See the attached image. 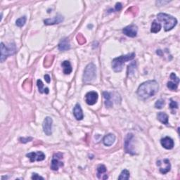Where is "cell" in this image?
I'll return each mask as SVG.
<instances>
[{
    "label": "cell",
    "mask_w": 180,
    "mask_h": 180,
    "mask_svg": "<svg viewBox=\"0 0 180 180\" xmlns=\"http://www.w3.org/2000/svg\"><path fill=\"white\" fill-rule=\"evenodd\" d=\"M26 156L30 160V162H35V161H42L45 159V155L43 152L37 151L32 152V153L26 154Z\"/></svg>",
    "instance_id": "10"
},
{
    "label": "cell",
    "mask_w": 180,
    "mask_h": 180,
    "mask_svg": "<svg viewBox=\"0 0 180 180\" xmlns=\"http://www.w3.org/2000/svg\"><path fill=\"white\" fill-rule=\"evenodd\" d=\"M26 20L27 18L25 16H23V17L18 18V19L16 20V25L18 27H23L25 24V23H26Z\"/></svg>",
    "instance_id": "26"
},
{
    "label": "cell",
    "mask_w": 180,
    "mask_h": 180,
    "mask_svg": "<svg viewBox=\"0 0 180 180\" xmlns=\"http://www.w3.org/2000/svg\"><path fill=\"white\" fill-rule=\"evenodd\" d=\"M97 100H98V94L96 91H91L86 94L85 102L88 105H94L96 103Z\"/></svg>",
    "instance_id": "12"
},
{
    "label": "cell",
    "mask_w": 180,
    "mask_h": 180,
    "mask_svg": "<svg viewBox=\"0 0 180 180\" xmlns=\"http://www.w3.org/2000/svg\"><path fill=\"white\" fill-rule=\"evenodd\" d=\"M19 140L21 143H23V144H25V143H27V142H28V141H32V137H27V138H24V137H23V138H20Z\"/></svg>",
    "instance_id": "33"
},
{
    "label": "cell",
    "mask_w": 180,
    "mask_h": 180,
    "mask_svg": "<svg viewBox=\"0 0 180 180\" xmlns=\"http://www.w3.org/2000/svg\"><path fill=\"white\" fill-rule=\"evenodd\" d=\"M77 40H78V43L80 44V45H84V43H86L85 37H84L82 34H78V35H77Z\"/></svg>",
    "instance_id": "30"
},
{
    "label": "cell",
    "mask_w": 180,
    "mask_h": 180,
    "mask_svg": "<svg viewBox=\"0 0 180 180\" xmlns=\"http://www.w3.org/2000/svg\"><path fill=\"white\" fill-rule=\"evenodd\" d=\"M136 68H137V63H136V61L132 62V63L128 66V68H127L128 77L131 76L132 75H133L134 73H135Z\"/></svg>",
    "instance_id": "24"
},
{
    "label": "cell",
    "mask_w": 180,
    "mask_h": 180,
    "mask_svg": "<svg viewBox=\"0 0 180 180\" xmlns=\"http://www.w3.org/2000/svg\"><path fill=\"white\" fill-rule=\"evenodd\" d=\"M54 59V56H53V55H47L45 58V60H44V66H45V68L50 67V66L52 65Z\"/></svg>",
    "instance_id": "21"
},
{
    "label": "cell",
    "mask_w": 180,
    "mask_h": 180,
    "mask_svg": "<svg viewBox=\"0 0 180 180\" xmlns=\"http://www.w3.org/2000/svg\"><path fill=\"white\" fill-rule=\"evenodd\" d=\"M157 20L163 23L165 31H169L172 30L176 26L177 23V21L173 16L169 15L167 14L160 13L157 15Z\"/></svg>",
    "instance_id": "2"
},
{
    "label": "cell",
    "mask_w": 180,
    "mask_h": 180,
    "mask_svg": "<svg viewBox=\"0 0 180 180\" xmlns=\"http://www.w3.org/2000/svg\"><path fill=\"white\" fill-rule=\"evenodd\" d=\"M63 158V153L58 152V153H54L53 156L52 161L51 163V169L54 171H57L58 168L63 166V163L60 161V160Z\"/></svg>",
    "instance_id": "6"
},
{
    "label": "cell",
    "mask_w": 180,
    "mask_h": 180,
    "mask_svg": "<svg viewBox=\"0 0 180 180\" xmlns=\"http://www.w3.org/2000/svg\"><path fill=\"white\" fill-rule=\"evenodd\" d=\"M167 87H168V89L172 90V91H176L178 88V84L173 81L168 82V84H167Z\"/></svg>",
    "instance_id": "27"
},
{
    "label": "cell",
    "mask_w": 180,
    "mask_h": 180,
    "mask_svg": "<svg viewBox=\"0 0 180 180\" xmlns=\"http://www.w3.org/2000/svg\"><path fill=\"white\" fill-rule=\"evenodd\" d=\"M96 76V67L94 64L91 63L88 64L84 71L83 82L84 83H89L94 80Z\"/></svg>",
    "instance_id": "4"
},
{
    "label": "cell",
    "mask_w": 180,
    "mask_h": 180,
    "mask_svg": "<svg viewBox=\"0 0 180 180\" xmlns=\"http://www.w3.org/2000/svg\"><path fill=\"white\" fill-rule=\"evenodd\" d=\"M159 85L156 80H149L144 82L137 89V95L141 99H147L154 96L158 91Z\"/></svg>",
    "instance_id": "1"
},
{
    "label": "cell",
    "mask_w": 180,
    "mask_h": 180,
    "mask_svg": "<svg viewBox=\"0 0 180 180\" xmlns=\"http://www.w3.org/2000/svg\"><path fill=\"white\" fill-rule=\"evenodd\" d=\"M73 114H74L75 118L78 120H81L83 119L84 115L83 113H82V110L80 104H78L75 105L74 109H73Z\"/></svg>",
    "instance_id": "16"
},
{
    "label": "cell",
    "mask_w": 180,
    "mask_h": 180,
    "mask_svg": "<svg viewBox=\"0 0 180 180\" xmlns=\"http://www.w3.org/2000/svg\"><path fill=\"white\" fill-rule=\"evenodd\" d=\"M45 80H46V82H47V83H49V82H51L50 77H49V75H45Z\"/></svg>",
    "instance_id": "36"
},
{
    "label": "cell",
    "mask_w": 180,
    "mask_h": 180,
    "mask_svg": "<svg viewBox=\"0 0 180 180\" xmlns=\"http://www.w3.org/2000/svg\"><path fill=\"white\" fill-rule=\"evenodd\" d=\"M138 32V27L135 25H128L122 29V32L130 37H135Z\"/></svg>",
    "instance_id": "9"
},
{
    "label": "cell",
    "mask_w": 180,
    "mask_h": 180,
    "mask_svg": "<svg viewBox=\"0 0 180 180\" xmlns=\"http://www.w3.org/2000/svg\"><path fill=\"white\" fill-rule=\"evenodd\" d=\"M37 86L40 93H44V91H45V88H44L43 82H42L41 80H38L37 81Z\"/></svg>",
    "instance_id": "29"
},
{
    "label": "cell",
    "mask_w": 180,
    "mask_h": 180,
    "mask_svg": "<svg viewBox=\"0 0 180 180\" xmlns=\"http://www.w3.org/2000/svg\"><path fill=\"white\" fill-rule=\"evenodd\" d=\"M49 91L48 88H45V91H44V92H45V94H49Z\"/></svg>",
    "instance_id": "37"
},
{
    "label": "cell",
    "mask_w": 180,
    "mask_h": 180,
    "mask_svg": "<svg viewBox=\"0 0 180 180\" xmlns=\"http://www.w3.org/2000/svg\"><path fill=\"white\" fill-rule=\"evenodd\" d=\"M161 29V23L157 22L156 21H153L151 25V28H150V32L153 33L158 32Z\"/></svg>",
    "instance_id": "23"
},
{
    "label": "cell",
    "mask_w": 180,
    "mask_h": 180,
    "mask_svg": "<svg viewBox=\"0 0 180 180\" xmlns=\"http://www.w3.org/2000/svg\"><path fill=\"white\" fill-rule=\"evenodd\" d=\"M106 172V168L105 165H100L97 168V177H98L99 179H102V176H107L106 174H104Z\"/></svg>",
    "instance_id": "22"
},
{
    "label": "cell",
    "mask_w": 180,
    "mask_h": 180,
    "mask_svg": "<svg viewBox=\"0 0 180 180\" xmlns=\"http://www.w3.org/2000/svg\"><path fill=\"white\" fill-rule=\"evenodd\" d=\"M158 120L165 125L168 124V115L164 112H160L157 115Z\"/></svg>",
    "instance_id": "20"
},
{
    "label": "cell",
    "mask_w": 180,
    "mask_h": 180,
    "mask_svg": "<svg viewBox=\"0 0 180 180\" xmlns=\"http://www.w3.org/2000/svg\"><path fill=\"white\" fill-rule=\"evenodd\" d=\"M16 52V47L14 44H10L9 45H5L3 42L1 43V60L3 63L9 56H12Z\"/></svg>",
    "instance_id": "5"
},
{
    "label": "cell",
    "mask_w": 180,
    "mask_h": 180,
    "mask_svg": "<svg viewBox=\"0 0 180 180\" xmlns=\"http://www.w3.org/2000/svg\"><path fill=\"white\" fill-rule=\"evenodd\" d=\"M157 165L159 168V170L161 172V173L163 174L168 173V172L170 171V169H171V165H170V161L167 158L158 161Z\"/></svg>",
    "instance_id": "7"
},
{
    "label": "cell",
    "mask_w": 180,
    "mask_h": 180,
    "mask_svg": "<svg viewBox=\"0 0 180 180\" xmlns=\"http://www.w3.org/2000/svg\"><path fill=\"white\" fill-rule=\"evenodd\" d=\"M130 178V172L127 170H123L121 172L120 176H119L118 179H123V180H127Z\"/></svg>",
    "instance_id": "25"
},
{
    "label": "cell",
    "mask_w": 180,
    "mask_h": 180,
    "mask_svg": "<svg viewBox=\"0 0 180 180\" xmlns=\"http://www.w3.org/2000/svg\"><path fill=\"white\" fill-rule=\"evenodd\" d=\"M104 99H105V106L108 108H111L113 106V102L111 100V94L107 92V91H104L103 92Z\"/></svg>",
    "instance_id": "19"
},
{
    "label": "cell",
    "mask_w": 180,
    "mask_h": 180,
    "mask_svg": "<svg viewBox=\"0 0 180 180\" xmlns=\"http://www.w3.org/2000/svg\"><path fill=\"white\" fill-rule=\"evenodd\" d=\"M32 179L34 180H38V179H44V177H41V176H40L39 174H37V173H33L32 176Z\"/></svg>",
    "instance_id": "34"
},
{
    "label": "cell",
    "mask_w": 180,
    "mask_h": 180,
    "mask_svg": "<svg viewBox=\"0 0 180 180\" xmlns=\"http://www.w3.org/2000/svg\"><path fill=\"white\" fill-rule=\"evenodd\" d=\"M170 108H171L172 110H174V108H175V109H177V108H178L177 103L176 102H174V101L172 100V99H170Z\"/></svg>",
    "instance_id": "32"
},
{
    "label": "cell",
    "mask_w": 180,
    "mask_h": 180,
    "mask_svg": "<svg viewBox=\"0 0 180 180\" xmlns=\"http://www.w3.org/2000/svg\"><path fill=\"white\" fill-rule=\"evenodd\" d=\"M165 105V101L163 99H159L155 104V108H158V109H161Z\"/></svg>",
    "instance_id": "28"
},
{
    "label": "cell",
    "mask_w": 180,
    "mask_h": 180,
    "mask_svg": "<svg viewBox=\"0 0 180 180\" xmlns=\"http://www.w3.org/2000/svg\"><path fill=\"white\" fill-rule=\"evenodd\" d=\"M61 66L62 67H63L64 74L66 75L71 74L73 71V68L71 63H70L68 60H65V61H63V63H61Z\"/></svg>",
    "instance_id": "18"
},
{
    "label": "cell",
    "mask_w": 180,
    "mask_h": 180,
    "mask_svg": "<svg viewBox=\"0 0 180 180\" xmlns=\"http://www.w3.org/2000/svg\"><path fill=\"white\" fill-rule=\"evenodd\" d=\"M170 79L172 80V81L176 82V83L179 84V78H177V75L174 74V73H172L171 75H170Z\"/></svg>",
    "instance_id": "31"
},
{
    "label": "cell",
    "mask_w": 180,
    "mask_h": 180,
    "mask_svg": "<svg viewBox=\"0 0 180 180\" xmlns=\"http://www.w3.org/2000/svg\"><path fill=\"white\" fill-rule=\"evenodd\" d=\"M52 123L53 120L51 117H46L44 120L42 127H43V131L46 135L50 136L52 134Z\"/></svg>",
    "instance_id": "8"
},
{
    "label": "cell",
    "mask_w": 180,
    "mask_h": 180,
    "mask_svg": "<svg viewBox=\"0 0 180 180\" xmlns=\"http://www.w3.org/2000/svg\"><path fill=\"white\" fill-rule=\"evenodd\" d=\"M133 137V135L132 133H129L127 134V135L125 137V150L127 153L131 154V155H135V152L132 149L131 144Z\"/></svg>",
    "instance_id": "11"
},
{
    "label": "cell",
    "mask_w": 180,
    "mask_h": 180,
    "mask_svg": "<svg viewBox=\"0 0 180 180\" xmlns=\"http://www.w3.org/2000/svg\"><path fill=\"white\" fill-rule=\"evenodd\" d=\"M115 141V136L113 134H108L104 137L103 139V143L106 146H111L113 144Z\"/></svg>",
    "instance_id": "17"
},
{
    "label": "cell",
    "mask_w": 180,
    "mask_h": 180,
    "mask_svg": "<svg viewBox=\"0 0 180 180\" xmlns=\"http://www.w3.org/2000/svg\"><path fill=\"white\" fill-rule=\"evenodd\" d=\"M122 4H121V3H117L116 4H115V11H117V12H119V11H120L121 9H122Z\"/></svg>",
    "instance_id": "35"
},
{
    "label": "cell",
    "mask_w": 180,
    "mask_h": 180,
    "mask_svg": "<svg viewBox=\"0 0 180 180\" xmlns=\"http://www.w3.org/2000/svg\"><path fill=\"white\" fill-rule=\"evenodd\" d=\"M161 145L163 146V147L168 150H170L172 149V148H173L174 145L173 139L169 137H164V138L161 139Z\"/></svg>",
    "instance_id": "14"
},
{
    "label": "cell",
    "mask_w": 180,
    "mask_h": 180,
    "mask_svg": "<svg viewBox=\"0 0 180 180\" xmlns=\"http://www.w3.org/2000/svg\"><path fill=\"white\" fill-rule=\"evenodd\" d=\"M71 49V44L68 38H64L58 44V49L61 51L69 50Z\"/></svg>",
    "instance_id": "15"
},
{
    "label": "cell",
    "mask_w": 180,
    "mask_h": 180,
    "mask_svg": "<svg viewBox=\"0 0 180 180\" xmlns=\"http://www.w3.org/2000/svg\"><path fill=\"white\" fill-rule=\"evenodd\" d=\"M135 57V53L122 55L119 57L115 58L112 61V68L115 72H120L123 68V65L128 60H131Z\"/></svg>",
    "instance_id": "3"
},
{
    "label": "cell",
    "mask_w": 180,
    "mask_h": 180,
    "mask_svg": "<svg viewBox=\"0 0 180 180\" xmlns=\"http://www.w3.org/2000/svg\"><path fill=\"white\" fill-rule=\"evenodd\" d=\"M63 21V17L61 15H57L54 16L52 18H48L44 21L45 25H56L59 24V23H62Z\"/></svg>",
    "instance_id": "13"
}]
</instances>
